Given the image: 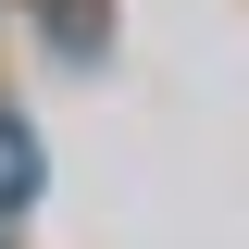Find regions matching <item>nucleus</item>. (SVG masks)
I'll return each instance as SVG.
<instances>
[{"label": "nucleus", "instance_id": "nucleus-1", "mask_svg": "<svg viewBox=\"0 0 249 249\" xmlns=\"http://www.w3.org/2000/svg\"><path fill=\"white\" fill-rule=\"evenodd\" d=\"M25 199H37V137H25L13 112H0V224L25 212Z\"/></svg>", "mask_w": 249, "mask_h": 249}]
</instances>
